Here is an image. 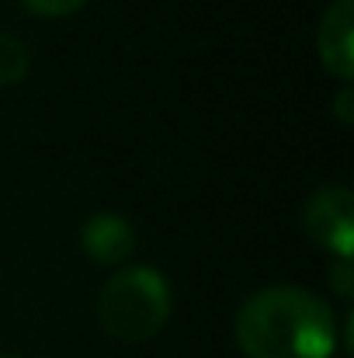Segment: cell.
I'll return each mask as SVG.
<instances>
[{
  "label": "cell",
  "instance_id": "obj_6",
  "mask_svg": "<svg viewBox=\"0 0 354 358\" xmlns=\"http://www.w3.org/2000/svg\"><path fill=\"white\" fill-rule=\"evenodd\" d=\"M28 66H31V52H28V45H24L17 35L0 31V87L17 84V80L28 73Z\"/></svg>",
  "mask_w": 354,
  "mask_h": 358
},
{
  "label": "cell",
  "instance_id": "obj_3",
  "mask_svg": "<svg viewBox=\"0 0 354 358\" xmlns=\"http://www.w3.org/2000/svg\"><path fill=\"white\" fill-rule=\"evenodd\" d=\"M302 227L334 257H351L354 250V195L344 185L316 188L302 206Z\"/></svg>",
  "mask_w": 354,
  "mask_h": 358
},
{
  "label": "cell",
  "instance_id": "obj_1",
  "mask_svg": "<svg viewBox=\"0 0 354 358\" xmlns=\"http://www.w3.org/2000/svg\"><path fill=\"white\" fill-rule=\"evenodd\" d=\"M236 345L250 358H330L337 320L323 296L299 285H264L236 313Z\"/></svg>",
  "mask_w": 354,
  "mask_h": 358
},
{
  "label": "cell",
  "instance_id": "obj_5",
  "mask_svg": "<svg viewBox=\"0 0 354 358\" xmlns=\"http://www.w3.org/2000/svg\"><path fill=\"white\" fill-rule=\"evenodd\" d=\"M80 243L98 264H118L135 250V230L118 213H94L80 230Z\"/></svg>",
  "mask_w": 354,
  "mask_h": 358
},
{
  "label": "cell",
  "instance_id": "obj_4",
  "mask_svg": "<svg viewBox=\"0 0 354 358\" xmlns=\"http://www.w3.org/2000/svg\"><path fill=\"white\" fill-rule=\"evenodd\" d=\"M351 31H354V0H334L316 28V49L320 59L330 73L351 80L354 73V45H351Z\"/></svg>",
  "mask_w": 354,
  "mask_h": 358
},
{
  "label": "cell",
  "instance_id": "obj_9",
  "mask_svg": "<svg viewBox=\"0 0 354 358\" xmlns=\"http://www.w3.org/2000/svg\"><path fill=\"white\" fill-rule=\"evenodd\" d=\"M334 108H337V119L341 122L354 119V91L351 87H341V91H337V105H334Z\"/></svg>",
  "mask_w": 354,
  "mask_h": 358
},
{
  "label": "cell",
  "instance_id": "obj_7",
  "mask_svg": "<svg viewBox=\"0 0 354 358\" xmlns=\"http://www.w3.org/2000/svg\"><path fill=\"white\" fill-rule=\"evenodd\" d=\"M31 14H45V17H63V14H73L80 10L87 0H21Z\"/></svg>",
  "mask_w": 354,
  "mask_h": 358
},
{
  "label": "cell",
  "instance_id": "obj_2",
  "mask_svg": "<svg viewBox=\"0 0 354 358\" xmlns=\"http://www.w3.org/2000/svg\"><path fill=\"white\" fill-rule=\"evenodd\" d=\"M170 317V282L149 264L115 271L98 292V324L118 341H149Z\"/></svg>",
  "mask_w": 354,
  "mask_h": 358
},
{
  "label": "cell",
  "instance_id": "obj_8",
  "mask_svg": "<svg viewBox=\"0 0 354 358\" xmlns=\"http://www.w3.org/2000/svg\"><path fill=\"white\" fill-rule=\"evenodd\" d=\"M330 282H334V289H337L341 299H351V285H354L351 257H334V264H330Z\"/></svg>",
  "mask_w": 354,
  "mask_h": 358
},
{
  "label": "cell",
  "instance_id": "obj_10",
  "mask_svg": "<svg viewBox=\"0 0 354 358\" xmlns=\"http://www.w3.org/2000/svg\"><path fill=\"white\" fill-rule=\"evenodd\" d=\"M0 358H21V355H0Z\"/></svg>",
  "mask_w": 354,
  "mask_h": 358
}]
</instances>
